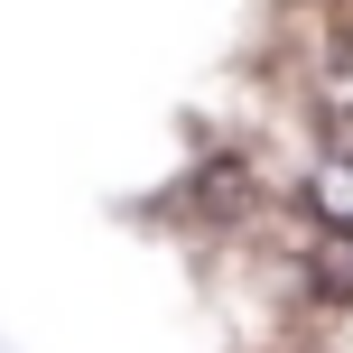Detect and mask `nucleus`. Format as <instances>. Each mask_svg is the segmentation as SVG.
<instances>
[{"label": "nucleus", "mask_w": 353, "mask_h": 353, "mask_svg": "<svg viewBox=\"0 0 353 353\" xmlns=\"http://www.w3.org/2000/svg\"><path fill=\"white\" fill-rule=\"evenodd\" d=\"M307 214H316L325 232H353V159H325L307 176Z\"/></svg>", "instance_id": "obj_1"}, {"label": "nucleus", "mask_w": 353, "mask_h": 353, "mask_svg": "<svg viewBox=\"0 0 353 353\" xmlns=\"http://www.w3.org/2000/svg\"><path fill=\"white\" fill-rule=\"evenodd\" d=\"M316 288L353 298V232H325V251H316Z\"/></svg>", "instance_id": "obj_2"}]
</instances>
